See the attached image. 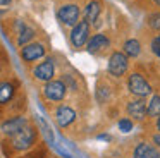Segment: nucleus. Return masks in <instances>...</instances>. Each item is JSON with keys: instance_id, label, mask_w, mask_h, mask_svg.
Listing matches in <instances>:
<instances>
[{"instance_id": "3", "label": "nucleus", "mask_w": 160, "mask_h": 158, "mask_svg": "<svg viewBox=\"0 0 160 158\" xmlns=\"http://www.w3.org/2000/svg\"><path fill=\"white\" fill-rule=\"evenodd\" d=\"M88 36H90V22L81 21L71 31V43H72L74 48H79L88 41Z\"/></svg>"}, {"instance_id": "1", "label": "nucleus", "mask_w": 160, "mask_h": 158, "mask_svg": "<svg viewBox=\"0 0 160 158\" xmlns=\"http://www.w3.org/2000/svg\"><path fill=\"white\" fill-rule=\"evenodd\" d=\"M128 86H129V91L132 95L139 96V98H145L152 93V86L146 82V79L143 77L141 74H131L128 79Z\"/></svg>"}, {"instance_id": "11", "label": "nucleus", "mask_w": 160, "mask_h": 158, "mask_svg": "<svg viewBox=\"0 0 160 158\" xmlns=\"http://www.w3.org/2000/svg\"><path fill=\"white\" fill-rule=\"evenodd\" d=\"M146 103L143 100H132V101L128 103V113L136 120H143L146 115Z\"/></svg>"}, {"instance_id": "2", "label": "nucleus", "mask_w": 160, "mask_h": 158, "mask_svg": "<svg viewBox=\"0 0 160 158\" xmlns=\"http://www.w3.org/2000/svg\"><path fill=\"white\" fill-rule=\"evenodd\" d=\"M128 71V57L122 52H114L108 58V72L115 77H121Z\"/></svg>"}, {"instance_id": "13", "label": "nucleus", "mask_w": 160, "mask_h": 158, "mask_svg": "<svg viewBox=\"0 0 160 158\" xmlns=\"http://www.w3.org/2000/svg\"><path fill=\"white\" fill-rule=\"evenodd\" d=\"M108 45H110V41H108V38L105 36V34H102V33L93 34L91 40L88 41V52H90V53H97V52L107 48Z\"/></svg>"}, {"instance_id": "16", "label": "nucleus", "mask_w": 160, "mask_h": 158, "mask_svg": "<svg viewBox=\"0 0 160 158\" xmlns=\"http://www.w3.org/2000/svg\"><path fill=\"white\" fill-rule=\"evenodd\" d=\"M146 115H150V117H157V115H160V96H158V95L152 96V100H150V103H148V110H146Z\"/></svg>"}, {"instance_id": "17", "label": "nucleus", "mask_w": 160, "mask_h": 158, "mask_svg": "<svg viewBox=\"0 0 160 158\" xmlns=\"http://www.w3.org/2000/svg\"><path fill=\"white\" fill-rule=\"evenodd\" d=\"M12 95H14V88H12V84L11 82H4L2 88H0V101L5 105V103L12 98Z\"/></svg>"}, {"instance_id": "20", "label": "nucleus", "mask_w": 160, "mask_h": 158, "mask_svg": "<svg viewBox=\"0 0 160 158\" xmlns=\"http://www.w3.org/2000/svg\"><path fill=\"white\" fill-rule=\"evenodd\" d=\"M152 50H153V53H155L157 57H160V40L158 38H155V40L152 41Z\"/></svg>"}, {"instance_id": "22", "label": "nucleus", "mask_w": 160, "mask_h": 158, "mask_svg": "<svg viewBox=\"0 0 160 158\" xmlns=\"http://www.w3.org/2000/svg\"><path fill=\"white\" fill-rule=\"evenodd\" d=\"M11 2H12V0H0V5H2V7H7Z\"/></svg>"}, {"instance_id": "5", "label": "nucleus", "mask_w": 160, "mask_h": 158, "mask_svg": "<svg viewBox=\"0 0 160 158\" xmlns=\"http://www.w3.org/2000/svg\"><path fill=\"white\" fill-rule=\"evenodd\" d=\"M57 17L62 24L66 26H76L78 19H79V7L74 5V3H67V5H62L57 12Z\"/></svg>"}, {"instance_id": "15", "label": "nucleus", "mask_w": 160, "mask_h": 158, "mask_svg": "<svg viewBox=\"0 0 160 158\" xmlns=\"http://www.w3.org/2000/svg\"><path fill=\"white\" fill-rule=\"evenodd\" d=\"M124 53L128 57H138L139 55V41L138 40H128L124 43Z\"/></svg>"}, {"instance_id": "4", "label": "nucleus", "mask_w": 160, "mask_h": 158, "mask_svg": "<svg viewBox=\"0 0 160 158\" xmlns=\"http://www.w3.org/2000/svg\"><path fill=\"white\" fill-rule=\"evenodd\" d=\"M35 137H36V132L33 127L26 126L21 132H18L16 136H12V146L16 150H26L29 148L33 143H35Z\"/></svg>"}, {"instance_id": "12", "label": "nucleus", "mask_w": 160, "mask_h": 158, "mask_svg": "<svg viewBox=\"0 0 160 158\" xmlns=\"http://www.w3.org/2000/svg\"><path fill=\"white\" fill-rule=\"evenodd\" d=\"M132 158H160V153L148 143H139L134 148Z\"/></svg>"}, {"instance_id": "21", "label": "nucleus", "mask_w": 160, "mask_h": 158, "mask_svg": "<svg viewBox=\"0 0 160 158\" xmlns=\"http://www.w3.org/2000/svg\"><path fill=\"white\" fill-rule=\"evenodd\" d=\"M153 143H155L157 146L160 148V132H158V134H155V136H153Z\"/></svg>"}, {"instance_id": "8", "label": "nucleus", "mask_w": 160, "mask_h": 158, "mask_svg": "<svg viewBox=\"0 0 160 158\" xmlns=\"http://www.w3.org/2000/svg\"><path fill=\"white\" fill-rule=\"evenodd\" d=\"M24 127H26L24 117H14V119H9L2 124V132H4V136H16Z\"/></svg>"}, {"instance_id": "10", "label": "nucleus", "mask_w": 160, "mask_h": 158, "mask_svg": "<svg viewBox=\"0 0 160 158\" xmlns=\"http://www.w3.org/2000/svg\"><path fill=\"white\" fill-rule=\"evenodd\" d=\"M55 119H57V124L60 127H67L69 124L74 122L76 119V112H74L71 106H59L55 112Z\"/></svg>"}, {"instance_id": "24", "label": "nucleus", "mask_w": 160, "mask_h": 158, "mask_svg": "<svg viewBox=\"0 0 160 158\" xmlns=\"http://www.w3.org/2000/svg\"><path fill=\"white\" fill-rule=\"evenodd\" d=\"M153 2H155V3H157V5H160V0H153Z\"/></svg>"}, {"instance_id": "19", "label": "nucleus", "mask_w": 160, "mask_h": 158, "mask_svg": "<svg viewBox=\"0 0 160 158\" xmlns=\"http://www.w3.org/2000/svg\"><path fill=\"white\" fill-rule=\"evenodd\" d=\"M119 131H122V132H129V131H132V120L121 119L119 120Z\"/></svg>"}, {"instance_id": "9", "label": "nucleus", "mask_w": 160, "mask_h": 158, "mask_svg": "<svg viewBox=\"0 0 160 158\" xmlns=\"http://www.w3.org/2000/svg\"><path fill=\"white\" fill-rule=\"evenodd\" d=\"M33 76L40 81H47L50 82L53 77V62L50 58H47L45 62H42L40 65H36L35 71H33Z\"/></svg>"}, {"instance_id": "14", "label": "nucleus", "mask_w": 160, "mask_h": 158, "mask_svg": "<svg viewBox=\"0 0 160 158\" xmlns=\"http://www.w3.org/2000/svg\"><path fill=\"white\" fill-rule=\"evenodd\" d=\"M102 10V5L98 0H91L90 3L86 5V9H84V19L88 21V22H95V21L98 19V14H100Z\"/></svg>"}, {"instance_id": "18", "label": "nucleus", "mask_w": 160, "mask_h": 158, "mask_svg": "<svg viewBox=\"0 0 160 158\" xmlns=\"http://www.w3.org/2000/svg\"><path fill=\"white\" fill-rule=\"evenodd\" d=\"M33 36H35V31H33L31 27H26V26H22L21 33H19V36H18V45H19V47H22V45H26L29 40H33Z\"/></svg>"}, {"instance_id": "23", "label": "nucleus", "mask_w": 160, "mask_h": 158, "mask_svg": "<svg viewBox=\"0 0 160 158\" xmlns=\"http://www.w3.org/2000/svg\"><path fill=\"white\" fill-rule=\"evenodd\" d=\"M157 129L160 131V117H158V119H157Z\"/></svg>"}, {"instance_id": "6", "label": "nucleus", "mask_w": 160, "mask_h": 158, "mask_svg": "<svg viewBox=\"0 0 160 158\" xmlns=\"http://www.w3.org/2000/svg\"><path fill=\"white\" fill-rule=\"evenodd\" d=\"M66 84L62 81H50L43 86V96L50 101H60L66 96Z\"/></svg>"}, {"instance_id": "25", "label": "nucleus", "mask_w": 160, "mask_h": 158, "mask_svg": "<svg viewBox=\"0 0 160 158\" xmlns=\"http://www.w3.org/2000/svg\"><path fill=\"white\" fill-rule=\"evenodd\" d=\"M157 38H158V40H160V34H158V36H157Z\"/></svg>"}, {"instance_id": "7", "label": "nucleus", "mask_w": 160, "mask_h": 158, "mask_svg": "<svg viewBox=\"0 0 160 158\" xmlns=\"http://www.w3.org/2000/svg\"><path fill=\"white\" fill-rule=\"evenodd\" d=\"M45 55V47L42 43H29L21 50V57L26 62H35Z\"/></svg>"}]
</instances>
